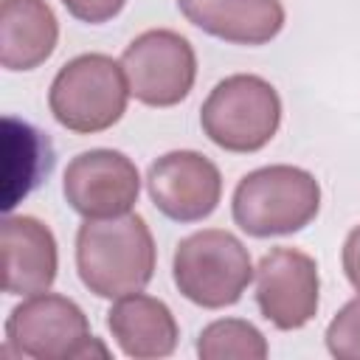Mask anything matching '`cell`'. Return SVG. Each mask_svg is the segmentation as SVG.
Returning <instances> with one entry per match:
<instances>
[{
	"label": "cell",
	"mask_w": 360,
	"mask_h": 360,
	"mask_svg": "<svg viewBox=\"0 0 360 360\" xmlns=\"http://www.w3.org/2000/svg\"><path fill=\"white\" fill-rule=\"evenodd\" d=\"M62 3H65V8H68L76 20L96 25V22L112 20V17L124 8L127 0H62Z\"/></svg>",
	"instance_id": "18"
},
{
	"label": "cell",
	"mask_w": 360,
	"mask_h": 360,
	"mask_svg": "<svg viewBox=\"0 0 360 360\" xmlns=\"http://www.w3.org/2000/svg\"><path fill=\"white\" fill-rule=\"evenodd\" d=\"M172 276L191 304L219 309L242 298L253 278V264L248 248L231 231L205 228L177 245Z\"/></svg>",
	"instance_id": "4"
},
{
	"label": "cell",
	"mask_w": 360,
	"mask_h": 360,
	"mask_svg": "<svg viewBox=\"0 0 360 360\" xmlns=\"http://www.w3.org/2000/svg\"><path fill=\"white\" fill-rule=\"evenodd\" d=\"M155 239L141 214L84 219L76 233L79 278L98 298L143 290L155 276Z\"/></svg>",
	"instance_id": "1"
},
{
	"label": "cell",
	"mask_w": 360,
	"mask_h": 360,
	"mask_svg": "<svg viewBox=\"0 0 360 360\" xmlns=\"http://www.w3.org/2000/svg\"><path fill=\"white\" fill-rule=\"evenodd\" d=\"M6 155H14L6 160V197L3 208L11 211L20 197H25L42 174L51 172L53 155L51 143L42 132H37L31 124H20L17 118H6Z\"/></svg>",
	"instance_id": "15"
},
{
	"label": "cell",
	"mask_w": 360,
	"mask_h": 360,
	"mask_svg": "<svg viewBox=\"0 0 360 360\" xmlns=\"http://www.w3.org/2000/svg\"><path fill=\"white\" fill-rule=\"evenodd\" d=\"M318 264L298 248H273L256 267V304L276 329H301L318 312Z\"/></svg>",
	"instance_id": "9"
},
{
	"label": "cell",
	"mask_w": 360,
	"mask_h": 360,
	"mask_svg": "<svg viewBox=\"0 0 360 360\" xmlns=\"http://www.w3.org/2000/svg\"><path fill=\"white\" fill-rule=\"evenodd\" d=\"M200 124L225 152H259L278 132L281 98L267 79L233 73L208 93L200 110Z\"/></svg>",
	"instance_id": "5"
},
{
	"label": "cell",
	"mask_w": 360,
	"mask_h": 360,
	"mask_svg": "<svg viewBox=\"0 0 360 360\" xmlns=\"http://www.w3.org/2000/svg\"><path fill=\"white\" fill-rule=\"evenodd\" d=\"M121 68L129 96L146 107L180 104L197 79V56L191 42L169 28H149L138 34L127 45Z\"/></svg>",
	"instance_id": "7"
},
{
	"label": "cell",
	"mask_w": 360,
	"mask_h": 360,
	"mask_svg": "<svg viewBox=\"0 0 360 360\" xmlns=\"http://www.w3.org/2000/svg\"><path fill=\"white\" fill-rule=\"evenodd\" d=\"M146 188L160 214L174 222H200L222 197V174L214 160L194 149L160 155L146 174Z\"/></svg>",
	"instance_id": "10"
},
{
	"label": "cell",
	"mask_w": 360,
	"mask_h": 360,
	"mask_svg": "<svg viewBox=\"0 0 360 360\" xmlns=\"http://www.w3.org/2000/svg\"><path fill=\"white\" fill-rule=\"evenodd\" d=\"M0 270L8 295H39L56 278L53 231L37 217H6L0 228Z\"/></svg>",
	"instance_id": "11"
},
{
	"label": "cell",
	"mask_w": 360,
	"mask_h": 360,
	"mask_svg": "<svg viewBox=\"0 0 360 360\" xmlns=\"http://www.w3.org/2000/svg\"><path fill=\"white\" fill-rule=\"evenodd\" d=\"M59 39V22L45 0L0 3V62L6 70H34Z\"/></svg>",
	"instance_id": "14"
},
{
	"label": "cell",
	"mask_w": 360,
	"mask_h": 360,
	"mask_svg": "<svg viewBox=\"0 0 360 360\" xmlns=\"http://www.w3.org/2000/svg\"><path fill=\"white\" fill-rule=\"evenodd\" d=\"M107 326L121 346L124 354L135 360H152V357H166L177 346V321L172 309L152 295L129 292L121 295L110 312H107Z\"/></svg>",
	"instance_id": "13"
},
{
	"label": "cell",
	"mask_w": 360,
	"mask_h": 360,
	"mask_svg": "<svg viewBox=\"0 0 360 360\" xmlns=\"http://www.w3.org/2000/svg\"><path fill=\"white\" fill-rule=\"evenodd\" d=\"M233 222L256 236H284L307 228L321 208L315 174L298 166H262L248 172L233 191Z\"/></svg>",
	"instance_id": "2"
},
{
	"label": "cell",
	"mask_w": 360,
	"mask_h": 360,
	"mask_svg": "<svg viewBox=\"0 0 360 360\" xmlns=\"http://www.w3.org/2000/svg\"><path fill=\"white\" fill-rule=\"evenodd\" d=\"M343 270H346V278L352 281V287L360 292V225L352 228L343 242Z\"/></svg>",
	"instance_id": "19"
},
{
	"label": "cell",
	"mask_w": 360,
	"mask_h": 360,
	"mask_svg": "<svg viewBox=\"0 0 360 360\" xmlns=\"http://www.w3.org/2000/svg\"><path fill=\"white\" fill-rule=\"evenodd\" d=\"M267 352L270 349L264 335L253 323L239 318H222L208 323L197 340V354L202 360H264Z\"/></svg>",
	"instance_id": "16"
},
{
	"label": "cell",
	"mask_w": 360,
	"mask_h": 360,
	"mask_svg": "<svg viewBox=\"0 0 360 360\" xmlns=\"http://www.w3.org/2000/svg\"><path fill=\"white\" fill-rule=\"evenodd\" d=\"M326 346L338 360H360V295L332 318L326 326Z\"/></svg>",
	"instance_id": "17"
},
{
	"label": "cell",
	"mask_w": 360,
	"mask_h": 360,
	"mask_svg": "<svg viewBox=\"0 0 360 360\" xmlns=\"http://www.w3.org/2000/svg\"><path fill=\"white\" fill-rule=\"evenodd\" d=\"M6 343L20 357L34 360H82L107 357V349L90 332L82 307L65 295L39 292L11 309Z\"/></svg>",
	"instance_id": "6"
},
{
	"label": "cell",
	"mask_w": 360,
	"mask_h": 360,
	"mask_svg": "<svg viewBox=\"0 0 360 360\" xmlns=\"http://www.w3.org/2000/svg\"><path fill=\"white\" fill-rule=\"evenodd\" d=\"M65 200L84 219L127 214L141 191L138 166L115 149H90L76 155L62 180Z\"/></svg>",
	"instance_id": "8"
},
{
	"label": "cell",
	"mask_w": 360,
	"mask_h": 360,
	"mask_svg": "<svg viewBox=\"0 0 360 360\" xmlns=\"http://www.w3.org/2000/svg\"><path fill=\"white\" fill-rule=\"evenodd\" d=\"M129 84L121 62L107 53H82L59 68L48 90L53 118L79 135L104 132L121 121Z\"/></svg>",
	"instance_id": "3"
},
{
	"label": "cell",
	"mask_w": 360,
	"mask_h": 360,
	"mask_svg": "<svg viewBox=\"0 0 360 360\" xmlns=\"http://www.w3.org/2000/svg\"><path fill=\"white\" fill-rule=\"evenodd\" d=\"M177 6L191 25L233 45H264L284 28L281 0H177Z\"/></svg>",
	"instance_id": "12"
}]
</instances>
